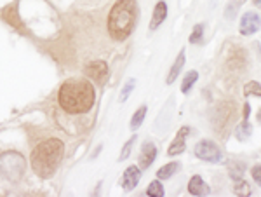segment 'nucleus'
Segmentation results:
<instances>
[{"instance_id": "nucleus-6", "label": "nucleus", "mask_w": 261, "mask_h": 197, "mask_svg": "<svg viewBox=\"0 0 261 197\" xmlns=\"http://www.w3.org/2000/svg\"><path fill=\"white\" fill-rule=\"evenodd\" d=\"M259 28H261V19L256 12L249 11L242 16V19H241V33L242 35H252V33H256Z\"/></svg>"}, {"instance_id": "nucleus-24", "label": "nucleus", "mask_w": 261, "mask_h": 197, "mask_svg": "<svg viewBox=\"0 0 261 197\" xmlns=\"http://www.w3.org/2000/svg\"><path fill=\"white\" fill-rule=\"evenodd\" d=\"M251 175H252V180H254V182L261 187V164L252 167V169H251Z\"/></svg>"}, {"instance_id": "nucleus-17", "label": "nucleus", "mask_w": 261, "mask_h": 197, "mask_svg": "<svg viewBox=\"0 0 261 197\" xmlns=\"http://www.w3.org/2000/svg\"><path fill=\"white\" fill-rule=\"evenodd\" d=\"M146 195L150 197H164L166 195V192H164V187L162 183L159 182V180H155V182H151L148 188H146Z\"/></svg>"}, {"instance_id": "nucleus-9", "label": "nucleus", "mask_w": 261, "mask_h": 197, "mask_svg": "<svg viewBox=\"0 0 261 197\" xmlns=\"http://www.w3.org/2000/svg\"><path fill=\"white\" fill-rule=\"evenodd\" d=\"M155 159H157V146H155V143H151V141H145L140 154V167L141 169H148L153 164Z\"/></svg>"}, {"instance_id": "nucleus-13", "label": "nucleus", "mask_w": 261, "mask_h": 197, "mask_svg": "<svg viewBox=\"0 0 261 197\" xmlns=\"http://www.w3.org/2000/svg\"><path fill=\"white\" fill-rule=\"evenodd\" d=\"M178 169H179V162H169V164H166L157 171V178L159 180H169Z\"/></svg>"}, {"instance_id": "nucleus-23", "label": "nucleus", "mask_w": 261, "mask_h": 197, "mask_svg": "<svg viewBox=\"0 0 261 197\" xmlns=\"http://www.w3.org/2000/svg\"><path fill=\"white\" fill-rule=\"evenodd\" d=\"M202 33H204V24H202V23L195 24V28H193L192 35H190V42H192V44H197V42L202 40Z\"/></svg>"}, {"instance_id": "nucleus-12", "label": "nucleus", "mask_w": 261, "mask_h": 197, "mask_svg": "<svg viewBox=\"0 0 261 197\" xmlns=\"http://www.w3.org/2000/svg\"><path fill=\"white\" fill-rule=\"evenodd\" d=\"M183 66H185V49H181L179 51V54H178V58H176V61L172 63V66H171V72H169V75H167V84H172L178 79V75H179V72L183 70Z\"/></svg>"}, {"instance_id": "nucleus-1", "label": "nucleus", "mask_w": 261, "mask_h": 197, "mask_svg": "<svg viewBox=\"0 0 261 197\" xmlns=\"http://www.w3.org/2000/svg\"><path fill=\"white\" fill-rule=\"evenodd\" d=\"M58 102L68 114H86L96 102L94 86L84 79H70L60 87Z\"/></svg>"}, {"instance_id": "nucleus-28", "label": "nucleus", "mask_w": 261, "mask_h": 197, "mask_svg": "<svg viewBox=\"0 0 261 197\" xmlns=\"http://www.w3.org/2000/svg\"><path fill=\"white\" fill-rule=\"evenodd\" d=\"M239 2H241V4H244V2H246V0H239Z\"/></svg>"}, {"instance_id": "nucleus-29", "label": "nucleus", "mask_w": 261, "mask_h": 197, "mask_svg": "<svg viewBox=\"0 0 261 197\" xmlns=\"http://www.w3.org/2000/svg\"><path fill=\"white\" fill-rule=\"evenodd\" d=\"M259 6H261V4H259Z\"/></svg>"}, {"instance_id": "nucleus-11", "label": "nucleus", "mask_w": 261, "mask_h": 197, "mask_svg": "<svg viewBox=\"0 0 261 197\" xmlns=\"http://www.w3.org/2000/svg\"><path fill=\"white\" fill-rule=\"evenodd\" d=\"M167 18V4L161 0V2H157V6H155L153 9V16H151V23H150V30H157L159 27L166 21Z\"/></svg>"}, {"instance_id": "nucleus-19", "label": "nucleus", "mask_w": 261, "mask_h": 197, "mask_svg": "<svg viewBox=\"0 0 261 197\" xmlns=\"http://www.w3.org/2000/svg\"><path fill=\"white\" fill-rule=\"evenodd\" d=\"M228 171H230V177L233 178L235 182H239V180H242V175H244V164H241V162H230Z\"/></svg>"}, {"instance_id": "nucleus-5", "label": "nucleus", "mask_w": 261, "mask_h": 197, "mask_svg": "<svg viewBox=\"0 0 261 197\" xmlns=\"http://www.w3.org/2000/svg\"><path fill=\"white\" fill-rule=\"evenodd\" d=\"M86 75L98 84H105L110 77V70L105 61H92L86 66Z\"/></svg>"}, {"instance_id": "nucleus-27", "label": "nucleus", "mask_w": 261, "mask_h": 197, "mask_svg": "<svg viewBox=\"0 0 261 197\" xmlns=\"http://www.w3.org/2000/svg\"><path fill=\"white\" fill-rule=\"evenodd\" d=\"M258 120H259V122H261V110L258 112Z\"/></svg>"}, {"instance_id": "nucleus-21", "label": "nucleus", "mask_w": 261, "mask_h": 197, "mask_svg": "<svg viewBox=\"0 0 261 197\" xmlns=\"http://www.w3.org/2000/svg\"><path fill=\"white\" fill-rule=\"evenodd\" d=\"M136 138H138L136 135L130 136L127 143L124 145V149H122V152H120V156H119V162L125 161V159H127V157L130 156V149H133V145H134V141H136Z\"/></svg>"}, {"instance_id": "nucleus-22", "label": "nucleus", "mask_w": 261, "mask_h": 197, "mask_svg": "<svg viewBox=\"0 0 261 197\" xmlns=\"http://www.w3.org/2000/svg\"><path fill=\"white\" fill-rule=\"evenodd\" d=\"M134 86H136V81L134 79H129L127 82H125V86L122 87V93H120V102H125V100L129 98L130 91L134 89Z\"/></svg>"}, {"instance_id": "nucleus-7", "label": "nucleus", "mask_w": 261, "mask_h": 197, "mask_svg": "<svg viewBox=\"0 0 261 197\" xmlns=\"http://www.w3.org/2000/svg\"><path fill=\"white\" fill-rule=\"evenodd\" d=\"M188 135H190V128H188V126H183V128L178 131V135H176L174 141L171 143L169 150H167V156L174 157V156L183 154L185 149H187V136Z\"/></svg>"}, {"instance_id": "nucleus-15", "label": "nucleus", "mask_w": 261, "mask_h": 197, "mask_svg": "<svg viewBox=\"0 0 261 197\" xmlns=\"http://www.w3.org/2000/svg\"><path fill=\"white\" fill-rule=\"evenodd\" d=\"M197 79H199V73L195 72V70H192V72H188L185 75L183 82H181V93H190V89L193 87V84L197 82Z\"/></svg>"}, {"instance_id": "nucleus-4", "label": "nucleus", "mask_w": 261, "mask_h": 197, "mask_svg": "<svg viewBox=\"0 0 261 197\" xmlns=\"http://www.w3.org/2000/svg\"><path fill=\"white\" fill-rule=\"evenodd\" d=\"M195 156L205 162H220L223 159L221 149L211 140H202L195 145Z\"/></svg>"}, {"instance_id": "nucleus-8", "label": "nucleus", "mask_w": 261, "mask_h": 197, "mask_svg": "<svg viewBox=\"0 0 261 197\" xmlns=\"http://www.w3.org/2000/svg\"><path fill=\"white\" fill-rule=\"evenodd\" d=\"M141 180V167L140 166H129L127 169L122 175V188L124 190H133V188L138 187Z\"/></svg>"}, {"instance_id": "nucleus-14", "label": "nucleus", "mask_w": 261, "mask_h": 197, "mask_svg": "<svg viewBox=\"0 0 261 197\" xmlns=\"http://www.w3.org/2000/svg\"><path fill=\"white\" fill-rule=\"evenodd\" d=\"M146 110H148V108H146V105H141V107L136 110V114L133 115V119H130V124H129V128L133 129V131H136V129L143 124V120H145V115H146Z\"/></svg>"}, {"instance_id": "nucleus-10", "label": "nucleus", "mask_w": 261, "mask_h": 197, "mask_svg": "<svg viewBox=\"0 0 261 197\" xmlns=\"http://www.w3.org/2000/svg\"><path fill=\"white\" fill-rule=\"evenodd\" d=\"M188 192H190L192 195L204 197V195L211 194V188H209V185L199 177V175H195V177H192V180L188 182Z\"/></svg>"}, {"instance_id": "nucleus-16", "label": "nucleus", "mask_w": 261, "mask_h": 197, "mask_svg": "<svg viewBox=\"0 0 261 197\" xmlns=\"http://www.w3.org/2000/svg\"><path fill=\"white\" fill-rule=\"evenodd\" d=\"M251 135H252V126L249 124V119H244V122L235 128V136H237L239 140H246V138H249Z\"/></svg>"}, {"instance_id": "nucleus-3", "label": "nucleus", "mask_w": 261, "mask_h": 197, "mask_svg": "<svg viewBox=\"0 0 261 197\" xmlns=\"http://www.w3.org/2000/svg\"><path fill=\"white\" fill-rule=\"evenodd\" d=\"M63 152H65L63 141L56 140V138H49V140L42 141L40 145L35 146V150L32 154L33 171L40 178H50L56 173L58 166H60Z\"/></svg>"}, {"instance_id": "nucleus-18", "label": "nucleus", "mask_w": 261, "mask_h": 197, "mask_svg": "<svg viewBox=\"0 0 261 197\" xmlns=\"http://www.w3.org/2000/svg\"><path fill=\"white\" fill-rule=\"evenodd\" d=\"M244 94L246 96H256V98H261V84L256 81H251L244 86Z\"/></svg>"}, {"instance_id": "nucleus-25", "label": "nucleus", "mask_w": 261, "mask_h": 197, "mask_svg": "<svg viewBox=\"0 0 261 197\" xmlns=\"http://www.w3.org/2000/svg\"><path fill=\"white\" fill-rule=\"evenodd\" d=\"M249 115H251V105L246 103L244 105V119H249Z\"/></svg>"}, {"instance_id": "nucleus-20", "label": "nucleus", "mask_w": 261, "mask_h": 197, "mask_svg": "<svg viewBox=\"0 0 261 197\" xmlns=\"http://www.w3.org/2000/svg\"><path fill=\"white\" fill-rule=\"evenodd\" d=\"M235 194L239 197H249L251 195V187L247 185V182H242V180H239V182H235V187H233Z\"/></svg>"}, {"instance_id": "nucleus-2", "label": "nucleus", "mask_w": 261, "mask_h": 197, "mask_svg": "<svg viewBox=\"0 0 261 197\" xmlns=\"http://www.w3.org/2000/svg\"><path fill=\"white\" fill-rule=\"evenodd\" d=\"M140 16L136 0H117L108 14V33L113 40L122 42L133 33Z\"/></svg>"}, {"instance_id": "nucleus-26", "label": "nucleus", "mask_w": 261, "mask_h": 197, "mask_svg": "<svg viewBox=\"0 0 261 197\" xmlns=\"http://www.w3.org/2000/svg\"><path fill=\"white\" fill-rule=\"evenodd\" d=\"M252 2H254L256 6H259V4H261V0H252Z\"/></svg>"}]
</instances>
